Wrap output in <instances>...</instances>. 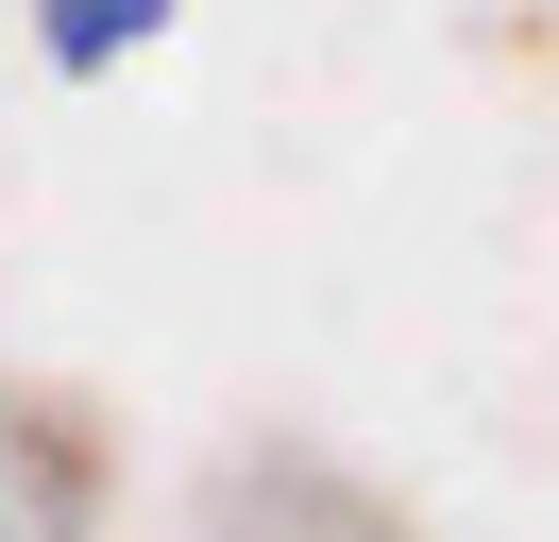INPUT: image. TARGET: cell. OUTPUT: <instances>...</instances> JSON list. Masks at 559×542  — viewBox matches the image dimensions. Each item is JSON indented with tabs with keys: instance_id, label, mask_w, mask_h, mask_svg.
I'll use <instances>...</instances> for the list:
<instances>
[{
	"instance_id": "cell-1",
	"label": "cell",
	"mask_w": 559,
	"mask_h": 542,
	"mask_svg": "<svg viewBox=\"0 0 559 542\" xmlns=\"http://www.w3.org/2000/svg\"><path fill=\"white\" fill-rule=\"evenodd\" d=\"M187 542H424V526L340 440H221L204 492H187Z\"/></svg>"
},
{
	"instance_id": "cell-2",
	"label": "cell",
	"mask_w": 559,
	"mask_h": 542,
	"mask_svg": "<svg viewBox=\"0 0 559 542\" xmlns=\"http://www.w3.org/2000/svg\"><path fill=\"white\" fill-rule=\"evenodd\" d=\"M103 508H119L103 406L51 373H0V542H103Z\"/></svg>"
},
{
	"instance_id": "cell-3",
	"label": "cell",
	"mask_w": 559,
	"mask_h": 542,
	"mask_svg": "<svg viewBox=\"0 0 559 542\" xmlns=\"http://www.w3.org/2000/svg\"><path fill=\"white\" fill-rule=\"evenodd\" d=\"M153 17H170V0H51L35 34H51V68H119V51H136Z\"/></svg>"
},
{
	"instance_id": "cell-4",
	"label": "cell",
	"mask_w": 559,
	"mask_h": 542,
	"mask_svg": "<svg viewBox=\"0 0 559 542\" xmlns=\"http://www.w3.org/2000/svg\"><path fill=\"white\" fill-rule=\"evenodd\" d=\"M543 34H559V17H543Z\"/></svg>"
}]
</instances>
